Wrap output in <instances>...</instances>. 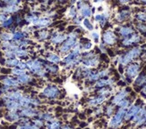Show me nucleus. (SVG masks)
Returning a JSON list of instances; mask_svg holds the SVG:
<instances>
[{
	"label": "nucleus",
	"instance_id": "nucleus-37",
	"mask_svg": "<svg viewBox=\"0 0 146 129\" xmlns=\"http://www.w3.org/2000/svg\"><path fill=\"white\" fill-rule=\"evenodd\" d=\"M82 23H84V27L88 29V30H92L93 29V25L91 23V22L88 20V19H84V22H82Z\"/></svg>",
	"mask_w": 146,
	"mask_h": 129
},
{
	"label": "nucleus",
	"instance_id": "nucleus-10",
	"mask_svg": "<svg viewBox=\"0 0 146 129\" xmlns=\"http://www.w3.org/2000/svg\"><path fill=\"white\" fill-rule=\"evenodd\" d=\"M68 37V35L66 34H62L58 33V32H56L51 36V42L55 45L60 44L62 42H65Z\"/></svg>",
	"mask_w": 146,
	"mask_h": 129
},
{
	"label": "nucleus",
	"instance_id": "nucleus-53",
	"mask_svg": "<svg viewBox=\"0 0 146 129\" xmlns=\"http://www.w3.org/2000/svg\"><path fill=\"white\" fill-rule=\"evenodd\" d=\"M60 129H72V128L69 126H63L60 127Z\"/></svg>",
	"mask_w": 146,
	"mask_h": 129
},
{
	"label": "nucleus",
	"instance_id": "nucleus-21",
	"mask_svg": "<svg viewBox=\"0 0 146 129\" xmlns=\"http://www.w3.org/2000/svg\"><path fill=\"white\" fill-rule=\"evenodd\" d=\"M113 84V80L112 79H100L99 81H97L95 86L96 87H105L107 86H110Z\"/></svg>",
	"mask_w": 146,
	"mask_h": 129
},
{
	"label": "nucleus",
	"instance_id": "nucleus-52",
	"mask_svg": "<svg viewBox=\"0 0 146 129\" xmlns=\"http://www.w3.org/2000/svg\"><path fill=\"white\" fill-rule=\"evenodd\" d=\"M74 22L75 24H80V23H81V20H80V18H78L77 16L74 17Z\"/></svg>",
	"mask_w": 146,
	"mask_h": 129
},
{
	"label": "nucleus",
	"instance_id": "nucleus-27",
	"mask_svg": "<svg viewBox=\"0 0 146 129\" xmlns=\"http://www.w3.org/2000/svg\"><path fill=\"white\" fill-rule=\"evenodd\" d=\"M119 32H120V34H121L122 36L127 37V36H129L130 34H132L133 32H134V29H133L132 28H129V27H122V28H120Z\"/></svg>",
	"mask_w": 146,
	"mask_h": 129
},
{
	"label": "nucleus",
	"instance_id": "nucleus-7",
	"mask_svg": "<svg viewBox=\"0 0 146 129\" xmlns=\"http://www.w3.org/2000/svg\"><path fill=\"white\" fill-rule=\"evenodd\" d=\"M21 117H25V118H33L37 117L38 115V111L35 108H31V107H27V108H22L20 111H19Z\"/></svg>",
	"mask_w": 146,
	"mask_h": 129
},
{
	"label": "nucleus",
	"instance_id": "nucleus-46",
	"mask_svg": "<svg viewBox=\"0 0 146 129\" xmlns=\"http://www.w3.org/2000/svg\"><path fill=\"white\" fill-rule=\"evenodd\" d=\"M7 18H8V17H7V14H5L4 12H0V22H5Z\"/></svg>",
	"mask_w": 146,
	"mask_h": 129
},
{
	"label": "nucleus",
	"instance_id": "nucleus-56",
	"mask_svg": "<svg viewBox=\"0 0 146 129\" xmlns=\"http://www.w3.org/2000/svg\"><path fill=\"white\" fill-rule=\"evenodd\" d=\"M102 1H104V0H95V2H96V3H98V2H102Z\"/></svg>",
	"mask_w": 146,
	"mask_h": 129
},
{
	"label": "nucleus",
	"instance_id": "nucleus-33",
	"mask_svg": "<svg viewBox=\"0 0 146 129\" xmlns=\"http://www.w3.org/2000/svg\"><path fill=\"white\" fill-rule=\"evenodd\" d=\"M24 73H26V72H25V70H23V69H19L17 67H15V68L12 69V74L14 76L18 77V76H21V75H23Z\"/></svg>",
	"mask_w": 146,
	"mask_h": 129
},
{
	"label": "nucleus",
	"instance_id": "nucleus-55",
	"mask_svg": "<svg viewBox=\"0 0 146 129\" xmlns=\"http://www.w3.org/2000/svg\"><path fill=\"white\" fill-rule=\"evenodd\" d=\"M142 93H143V94H146V85H145V86L143 87V92H142Z\"/></svg>",
	"mask_w": 146,
	"mask_h": 129
},
{
	"label": "nucleus",
	"instance_id": "nucleus-17",
	"mask_svg": "<svg viewBox=\"0 0 146 129\" xmlns=\"http://www.w3.org/2000/svg\"><path fill=\"white\" fill-rule=\"evenodd\" d=\"M28 37V33L25 31H15L13 33V41H20L25 39Z\"/></svg>",
	"mask_w": 146,
	"mask_h": 129
},
{
	"label": "nucleus",
	"instance_id": "nucleus-19",
	"mask_svg": "<svg viewBox=\"0 0 146 129\" xmlns=\"http://www.w3.org/2000/svg\"><path fill=\"white\" fill-rule=\"evenodd\" d=\"M31 77L30 75H28L27 73H24L21 76L17 77V80L19 82V84H22V85H27L31 81Z\"/></svg>",
	"mask_w": 146,
	"mask_h": 129
},
{
	"label": "nucleus",
	"instance_id": "nucleus-22",
	"mask_svg": "<svg viewBox=\"0 0 146 129\" xmlns=\"http://www.w3.org/2000/svg\"><path fill=\"white\" fill-rule=\"evenodd\" d=\"M81 14L84 16V17H90L92 16V10L91 9V7L89 6L88 5H86L85 6H84L81 10Z\"/></svg>",
	"mask_w": 146,
	"mask_h": 129
},
{
	"label": "nucleus",
	"instance_id": "nucleus-2",
	"mask_svg": "<svg viewBox=\"0 0 146 129\" xmlns=\"http://www.w3.org/2000/svg\"><path fill=\"white\" fill-rule=\"evenodd\" d=\"M60 94V91L56 86H48L43 89L42 95L44 97L50 98V99H55L58 97Z\"/></svg>",
	"mask_w": 146,
	"mask_h": 129
},
{
	"label": "nucleus",
	"instance_id": "nucleus-20",
	"mask_svg": "<svg viewBox=\"0 0 146 129\" xmlns=\"http://www.w3.org/2000/svg\"><path fill=\"white\" fill-rule=\"evenodd\" d=\"M106 100V96L103 95H100L98 97H95V98H92L89 101V104L91 106H96L99 104H101L104 101Z\"/></svg>",
	"mask_w": 146,
	"mask_h": 129
},
{
	"label": "nucleus",
	"instance_id": "nucleus-62",
	"mask_svg": "<svg viewBox=\"0 0 146 129\" xmlns=\"http://www.w3.org/2000/svg\"><path fill=\"white\" fill-rule=\"evenodd\" d=\"M28 1H30V2H33V1H35V0H28Z\"/></svg>",
	"mask_w": 146,
	"mask_h": 129
},
{
	"label": "nucleus",
	"instance_id": "nucleus-58",
	"mask_svg": "<svg viewBox=\"0 0 146 129\" xmlns=\"http://www.w3.org/2000/svg\"><path fill=\"white\" fill-rule=\"evenodd\" d=\"M76 2V0H71V4H74Z\"/></svg>",
	"mask_w": 146,
	"mask_h": 129
},
{
	"label": "nucleus",
	"instance_id": "nucleus-43",
	"mask_svg": "<svg viewBox=\"0 0 146 129\" xmlns=\"http://www.w3.org/2000/svg\"><path fill=\"white\" fill-rule=\"evenodd\" d=\"M17 68L21 69L23 70H25V69H27V64H26V62H19L18 65H17Z\"/></svg>",
	"mask_w": 146,
	"mask_h": 129
},
{
	"label": "nucleus",
	"instance_id": "nucleus-31",
	"mask_svg": "<svg viewBox=\"0 0 146 129\" xmlns=\"http://www.w3.org/2000/svg\"><path fill=\"white\" fill-rule=\"evenodd\" d=\"M61 123L60 121H50L47 125V129H60Z\"/></svg>",
	"mask_w": 146,
	"mask_h": 129
},
{
	"label": "nucleus",
	"instance_id": "nucleus-49",
	"mask_svg": "<svg viewBox=\"0 0 146 129\" xmlns=\"http://www.w3.org/2000/svg\"><path fill=\"white\" fill-rule=\"evenodd\" d=\"M92 37L93 40L95 42H96V43L99 42V34L97 33V32H92Z\"/></svg>",
	"mask_w": 146,
	"mask_h": 129
},
{
	"label": "nucleus",
	"instance_id": "nucleus-30",
	"mask_svg": "<svg viewBox=\"0 0 146 129\" xmlns=\"http://www.w3.org/2000/svg\"><path fill=\"white\" fill-rule=\"evenodd\" d=\"M129 14H130L129 11H122L121 12H119V14L117 15V20L118 22H123L129 16Z\"/></svg>",
	"mask_w": 146,
	"mask_h": 129
},
{
	"label": "nucleus",
	"instance_id": "nucleus-26",
	"mask_svg": "<svg viewBox=\"0 0 146 129\" xmlns=\"http://www.w3.org/2000/svg\"><path fill=\"white\" fill-rule=\"evenodd\" d=\"M19 61L16 58H13V59H7L6 60V62H5V65L7 66L8 68H15V67H17L18 63H19Z\"/></svg>",
	"mask_w": 146,
	"mask_h": 129
},
{
	"label": "nucleus",
	"instance_id": "nucleus-24",
	"mask_svg": "<svg viewBox=\"0 0 146 129\" xmlns=\"http://www.w3.org/2000/svg\"><path fill=\"white\" fill-rule=\"evenodd\" d=\"M15 23V19L14 17H8L5 22H1V27L2 28H5V29H8L10 27H12L13 25Z\"/></svg>",
	"mask_w": 146,
	"mask_h": 129
},
{
	"label": "nucleus",
	"instance_id": "nucleus-12",
	"mask_svg": "<svg viewBox=\"0 0 146 129\" xmlns=\"http://www.w3.org/2000/svg\"><path fill=\"white\" fill-rule=\"evenodd\" d=\"M5 119L9 122H17L20 119L21 116L18 111H8L5 116Z\"/></svg>",
	"mask_w": 146,
	"mask_h": 129
},
{
	"label": "nucleus",
	"instance_id": "nucleus-29",
	"mask_svg": "<svg viewBox=\"0 0 146 129\" xmlns=\"http://www.w3.org/2000/svg\"><path fill=\"white\" fill-rule=\"evenodd\" d=\"M39 19L38 15H36L35 14H27L25 16V21H26L27 23H34L37 22V20Z\"/></svg>",
	"mask_w": 146,
	"mask_h": 129
},
{
	"label": "nucleus",
	"instance_id": "nucleus-25",
	"mask_svg": "<svg viewBox=\"0 0 146 129\" xmlns=\"http://www.w3.org/2000/svg\"><path fill=\"white\" fill-rule=\"evenodd\" d=\"M47 61H48L49 62H51V63H54V64H56V63H58L60 62V58L58 55H56V54H49L47 55Z\"/></svg>",
	"mask_w": 146,
	"mask_h": 129
},
{
	"label": "nucleus",
	"instance_id": "nucleus-4",
	"mask_svg": "<svg viewBox=\"0 0 146 129\" xmlns=\"http://www.w3.org/2000/svg\"><path fill=\"white\" fill-rule=\"evenodd\" d=\"M0 81L2 82L3 85L7 86L11 88H15V89L18 88L19 86H20L17 79H15V77H9L7 75L0 77Z\"/></svg>",
	"mask_w": 146,
	"mask_h": 129
},
{
	"label": "nucleus",
	"instance_id": "nucleus-44",
	"mask_svg": "<svg viewBox=\"0 0 146 129\" xmlns=\"http://www.w3.org/2000/svg\"><path fill=\"white\" fill-rule=\"evenodd\" d=\"M145 122H146V113L143 116V117H142L140 119H139V120L136 122V125H137V126H141V125H143V123H145Z\"/></svg>",
	"mask_w": 146,
	"mask_h": 129
},
{
	"label": "nucleus",
	"instance_id": "nucleus-32",
	"mask_svg": "<svg viewBox=\"0 0 146 129\" xmlns=\"http://www.w3.org/2000/svg\"><path fill=\"white\" fill-rule=\"evenodd\" d=\"M145 82H146V76L142 74V75L139 76L137 77V79L135 80V85H137V86H143Z\"/></svg>",
	"mask_w": 146,
	"mask_h": 129
},
{
	"label": "nucleus",
	"instance_id": "nucleus-14",
	"mask_svg": "<svg viewBox=\"0 0 146 129\" xmlns=\"http://www.w3.org/2000/svg\"><path fill=\"white\" fill-rule=\"evenodd\" d=\"M140 40H141L140 36L136 35V34H134V35H132L131 37H125V39L123 40V45H124V46H130V45L134 44V43L140 42Z\"/></svg>",
	"mask_w": 146,
	"mask_h": 129
},
{
	"label": "nucleus",
	"instance_id": "nucleus-50",
	"mask_svg": "<svg viewBox=\"0 0 146 129\" xmlns=\"http://www.w3.org/2000/svg\"><path fill=\"white\" fill-rule=\"evenodd\" d=\"M108 74H109V71L106 69V70H101V71L99 72V75H100V77H104L106 76H108Z\"/></svg>",
	"mask_w": 146,
	"mask_h": 129
},
{
	"label": "nucleus",
	"instance_id": "nucleus-34",
	"mask_svg": "<svg viewBox=\"0 0 146 129\" xmlns=\"http://www.w3.org/2000/svg\"><path fill=\"white\" fill-rule=\"evenodd\" d=\"M99 79H100L99 72H93V71H91L90 75L88 76V79L90 80V81H97Z\"/></svg>",
	"mask_w": 146,
	"mask_h": 129
},
{
	"label": "nucleus",
	"instance_id": "nucleus-5",
	"mask_svg": "<svg viewBox=\"0 0 146 129\" xmlns=\"http://www.w3.org/2000/svg\"><path fill=\"white\" fill-rule=\"evenodd\" d=\"M26 64H27V69L31 73H34V74H36L39 70L42 69V67L44 65L42 62L39 60H29L27 61Z\"/></svg>",
	"mask_w": 146,
	"mask_h": 129
},
{
	"label": "nucleus",
	"instance_id": "nucleus-61",
	"mask_svg": "<svg viewBox=\"0 0 146 129\" xmlns=\"http://www.w3.org/2000/svg\"><path fill=\"white\" fill-rule=\"evenodd\" d=\"M56 1H59V2H63V1H66V0H56Z\"/></svg>",
	"mask_w": 146,
	"mask_h": 129
},
{
	"label": "nucleus",
	"instance_id": "nucleus-16",
	"mask_svg": "<svg viewBox=\"0 0 146 129\" xmlns=\"http://www.w3.org/2000/svg\"><path fill=\"white\" fill-rule=\"evenodd\" d=\"M82 64L86 67H95L99 64V58L96 56H93L89 58V59H84L82 61Z\"/></svg>",
	"mask_w": 146,
	"mask_h": 129
},
{
	"label": "nucleus",
	"instance_id": "nucleus-23",
	"mask_svg": "<svg viewBox=\"0 0 146 129\" xmlns=\"http://www.w3.org/2000/svg\"><path fill=\"white\" fill-rule=\"evenodd\" d=\"M0 40L3 42H8L13 40V34L9 32H1L0 33Z\"/></svg>",
	"mask_w": 146,
	"mask_h": 129
},
{
	"label": "nucleus",
	"instance_id": "nucleus-41",
	"mask_svg": "<svg viewBox=\"0 0 146 129\" xmlns=\"http://www.w3.org/2000/svg\"><path fill=\"white\" fill-rule=\"evenodd\" d=\"M0 72L5 75H8V74H12V69L10 68H1L0 69Z\"/></svg>",
	"mask_w": 146,
	"mask_h": 129
},
{
	"label": "nucleus",
	"instance_id": "nucleus-57",
	"mask_svg": "<svg viewBox=\"0 0 146 129\" xmlns=\"http://www.w3.org/2000/svg\"><path fill=\"white\" fill-rule=\"evenodd\" d=\"M86 126V123H82V124H81V126H82H82Z\"/></svg>",
	"mask_w": 146,
	"mask_h": 129
},
{
	"label": "nucleus",
	"instance_id": "nucleus-13",
	"mask_svg": "<svg viewBox=\"0 0 146 129\" xmlns=\"http://www.w3.org/2000/svg\"><path fill=\"white\" fill-rule=\"evenodd\" d=\"M33 25L38 28H45L51 25V20L49 18H39L37 22L33 23Z\"/></svg>",
	"mask_w": 146,
	"mask_h": 129
},
{
	"label": "nucleus",
	"instance_id": "nucleus-36",
	"mask_svg": "<svg viewBox=\"0 0 146 129\" xmlns=\"http://www.w3.org/2000/svg\"><path fill=\"white\" fill-rule=\"evenodd\" d=\"M4 55H5V58H7V59H13V58H16L15 54L13 51H11V50H6V51H5Z\"/></svg>",
	"mask_w": 146,
	"mask_h": 129
},
{
	"label": "nucleus",
	"instance_id": "nucleus-8",
	"mask_svg": "<svg viewBox=\"0 0 146 129\" xmlns=\"http://www.w3.org/2000/svg\"><path fill=\"white\" fill-rule=\"evenodd\" d=\"M102 39H103V42L104 44L106 45H109V46H112L116 43L117 41V37L116 35L113 33L112 31H106L105 33L103 34V37H102Z\"/></svg>",
	"mask_w": 146,
	"mask_h": 129
},
{
	"label": "nucleus",
	"instance_id": "nucleus-63",
	"mask_svg": "<svg viewBox=\"0 0 146 129\" xmlns=\"http://www.w3.org/2000/svg\"><path fill=\"white\" fill-rule=\"evenodd\" d=\"M86 129H89V128H86Z\"/></svg>",
	"mask_w": 146,
	"mask_h": 129
},
{
	"label": "nucleus",
	"instance_id": "nucleus-11",
	"mask_svg": "<svg viewBox=\"0 0 146 129\" xmlns=\"http://www.w3.org/2000/svg\"><path fill=\"white\" fill-rule=\"evenodd\" d=\"M141 109V107H140V105H133V106H131L130 108H129V109H128V111H126V113H125V117H124V119H125V120H130L133 117H134L135 115H136L137 113H138V111H140Z\"/></svg>",
	"mask_w": 146,
	"mask_h": 129
},
{
	"label": "nucleus",
	"instance_id": "nucleus-59",
	"mask_svg": "<svg viewBox=\"0 0 146 129\" xmlns=\"http://www.w3.org/2000/svg\"><path fill=\"white\" fill-rule=\"evenodd\" d=\"M3 86V84H2V82H0V88H1Z\"/></svg>",
	"mask_w": 146,
	"mask_h": 129
},
{
	"label": "nucleus",
	"instance_id": "nucleus-38",
	"mask_svg": "<svg viewBox=\"0 0 146 129\" xmlns=\"http://www.w3.org/2000/svg\"><path fill=\"white\" fill-rule=\"evenodd\" d=\"M46 69L50 73H56V72H58V68L56 65H46Z\"/></svg>",
	"mask_w": 146,
	"mask_h": 129
},
{
	"label": "nucleus",
	"instance_id": "nucleus-51",
	"mask_svg": "<svg viewBox=\"0 0 146 129\" xmlns=\"http://www.w3.org/2000/svg\"><path fill=\"white\" fill-rule=\"evenodd\" d=\"M8 129H18V124L17 123H15L11 126H8Z\"/></svg>",
	"mask_w": 146,
	"mask_h": 129
},
{
	"label": "nucleus",
	"instance_id": "nucleus-48",
	"mask_svg": "<svg viewBox=\"0 0 146 129\" xmlns=\"http://www.w3.org/2000/svg\"><path fill=\"white\" fill-rule=\"evenodd\" d=\"M92 46V44L90 41H88L87 43H84V44H82V48L85 49V50L91 49Z\"/></svg>",
	"mask_w": 146,
	"mask_h": 129
},
{
	"label": "nucleus",
	"instance_id": "nucleus-9",
	"mask_svg": "<svg viewBox=\"0 0 146 129\" xmlns=\"http://www.w3.org/2000/svg\"><path fill=\"white\" fill-rule=\"evenodd\" d=\"M139 69H140V66H139L138 63L130 64L126 69V75L128 77H135L138 74Z\"/></svg>",
	"mask_w": 146,
	"mask_h": 129
},
{
	"label": "nucleus",
	"instance_id": "nucleus-60",
	"mask_svg": "<svg viewBox=\"0 0 146 129\" xmlns=\"http://www.w3.org/2000/svg\"><path fill=\"white\" fill-rule=\"evenodd\" d=\"M141 1H142L143 3H144V4H146V0H141Z\"/></svg>",
	"mask_w": 146,
	"mask_h": 129
},
{
	"label": "nucleus",
	"instance_id": "nucleus-18",
	"mask_svg": "<svg viewBox=\"0 0 146 129\" xmlns=\"http://www.w3.org/2000/svg\"><path fill=\"white\" fill-rule=\"evenodd\" d=\"M18 11H20V7L19 5H5V7L2 9V12L5 14H15Z\"/></svg>",
	"mask_w": 146,
	"mask_h": 129
},
{
	"label": "nucleus",
	"instance_id": "nucleus-45",
	"mask_svg": "<svg viewBox=\"0 0 146 129\" xmlns=\"http://www.w3.org/2000/svg\"><path fill=\"white\" fill-rule=\"evenodd\" d=\"M137 28H138L139 30L142 32V33H146V25H144L143 23H140V24H138Z\"/></svg>",
	"mask_w": 146,
	"mask_h": 129
},
{
	"label": "nucleus",
	"instance_id": "nucleus-35",
	"mask_svg": "<svg viewBox=\"0 0 146 129\" xmlns=\"http://www.w3.org/2000/svg\"><path fill=\"white\" fill-rule=\"evenodd\" d=\"M129 104H130V101L129 100H125V99H124V100H122L121 101H119L117 105H118L120 108H123V109H126L128 106H129Z\"/></svg>",
	"mask_w": 146,
	"mask_h": 129
},
{
	"label": "nucleus",
	"instance_id": "nucleus-39",
	"mask_svg": "<svg viewBox=\"0 0 146 129\" xmlns=\"http://www.w3.org/2000/svg\"><path fill=\"white\" fill-rule=\"evenodd\" d=\"M68 15L69 17H71V18H74L77 16V11H76V8L74 7V6H72V7L69 9V12H68Z\"/></svg>",
	"mask_w": 146,
	"mask_h": 129
},
{
	"label": "nucleus",
	"instance_id": "nucleus-3",
	"mask_svg": "<svg viewBox=\"0 0 146 129\" xmlns=\"http://www.w3.org/2000/svg\"><path fill=\"white\" fill-rule=\"evenodd\" d=\"M125 113H126V109L120 108L117 111V112L116 113V115L111 119L110 126L111 127H117L120 124H121V122L125 117Z\"/></svg>",
	"mask_w": 146,
	"mask_h": 129
},
{
	"label": "nucleus",
	"instance_id": "nucleus-42",
	"mask_svg": "<svg viewBox=\"0 0 146 129\" xmlns=\"http://www.w3.org/2000/svg\"><path fill=\"white\" fill-rule=\"evenodd\" d=\"M136 18L139 21H146V14L144 12H139L136 14Z\"/></svg>",
	"mask_w": 146,
	"mask_h": 129
},
{
	"label": "nucleus",
	"instance_id": "nucleus-28",
	"mask_svg": "<svg viewBox=\"0 0 146 129\" xmlns=\"http://www.w3.org/2000/svg\"><path fill=\"white\" fill-rule=\"evenodd\" d=\"M48 36H49V32L48 30H45V29L40 30V31L37 32V37H38V38H39L40 40H45V39H47Z\"/></svg>",
	"mask_w": 146,
	"mask_h": 129
},
{
	"label": "nucleus",
	"instance_id": "nucleus-54",
	"mask_svg": "<svg viewBox=\"0 0 146 129\" xmlns=\"http://www.w3.org/2000/svg\"><path fill=\"white\" fill-rule=\"evenodd\" d=\"M118 1H119L120 3H126V2L131 1V0H118Z\"/></svg>",
	"mask_w": 146,
	"mask_h": 129
},
{
	"label": "nucleus",
	"instance_id": "nucleus-6",
	"mask_svg": "<svg viewBox=\"0 0 146 129\" xmlns=\"http://www.w3.org/2000/svg\"><path fill=\"white\" fill-rule=\"evenodd\" d=\"M77 44L78 43H76V39H74V38L69 37L68 39H66L64 42V44H63L62 46H60V48H59L60 53H62V54L68 53V52L70 51L72 48H74Z\"/></svg>",
	"mask_w": 146,
	"mask_h": 129
},
{
	"label": "nucleus",
	"instance_id": "nucleus-1",
	"mask_svg": "<svg viewBox=\"0 0 146 129\" xmlns=\"http://www.w3.org/2000/svg\"><path fill=\"white\" fill-rule=\"evenodd\" d=\"M141 48L139 47H135L133 48L132 50H130L128 53H126L125 55L121 56L119 59V62L122 64V65H126V64H128L130 62H132L134 59L135 58L139 57L141 54Z\"/></svg>",
	"mask_w": 146,
	"mask_h": 129
},
{
	"label": "nucleus",
	"instance_id": "nucleus-47",
	"mask_svg": "<svg viewBox=\"0 0 146 129\" xmlns=\"http://www.w3.org/2000/svg\"><path fill=\"white\" fill-rule=\"evenodd\" d=\"M113 111H114V108H113L112 105H109V106L106 108V113H107L108 116H110L112 114Z\"/></svg>",
	"mask_w": 146,
	"mask_h": 129
},
{
	"label": "nucleus",
	"instance_id": "nucleus-15",
	"mask_svg": "<svg viewBox=\"0 0 146 129\" xmlns=\"http://www.w3.org/2000/svg\"><path fill=\"white\" fill-rule=\"evenodd\" d=\"M127 94H128L127 90H121L118 94H117L115 96H114V98L112 99V102L114 104H117L119 101L124 100L126 96H127Z\"/></svg>",
	"mask_w": 146,
	"mask_h": 129
},
{
	"label": "nucleus",
	"instance_id": "nucleus-40",
	"mask_svg": "<svg viewBox=\"0 0 146 129\" xmlns=\"http://www.w3.org/2000/svg\"><path fill=\"white\" fill-rule=\"evenodd\" d=\"M33 123L36 126L39 127V128H40V127H41V126H43V125H44L43 120H41V119H34V120L33 121Z\"/></svg>",
	"mask_w": 146,
	"mask_h": 129
}]
</instances>
